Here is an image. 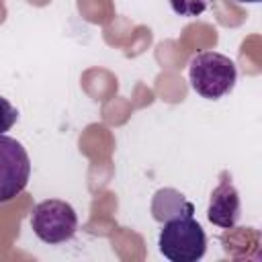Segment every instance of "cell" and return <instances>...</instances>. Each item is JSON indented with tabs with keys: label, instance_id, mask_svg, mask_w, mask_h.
<instances>
[{
	"label": "cell",
	"instance_id": "obj_4",
	"mask_svg": "<svg viewBox=\"0 0 262 262\" xmlns=\"http://www.w3.org/2000/svg\"><path fill=\"white\" fill-rule=\"evenodd\" d=\"M31 176V160L27 149L14 137L0 133V203L18 196Z\"/></svg>",
	"mask_w": 262,
	"mask_h": 262
},
{
	"label": "cell",
	"instance_id": "obj_5",
	"mask_svg": "<svg viewBox=\"0 0 262 262\" xmlns=\"http://www.w3.org/2000/svg\"><path fill=\"white\" fill-rule=\"evenodd\" d=\"M242 213V203H239V192L233 186L231 178L227 174L221 176L219 184L213 188L209 207H207V219L223 229H231Z\"/></svg>",
	"mask_w": 262,
	"mask_h": 262
},
{
	"label": "cell",
	"instance_id": "obj_9",
	"mask_svg": "<svg viewBox=\"0 0 262 262\" xmlns=\"http://www.w3.org/2000/svg\"><path fill=\"white\" fill-rule=\"evenodd\" d=\"M237 2H252V4H256V2H260V0H237Z\"/></svg>",
	"mask_w": 262,
	"mask_h": 262
},
{
	"label": "cell",
	"instance_id": "obj_6",
	"mask_svg": "<svg viewBox=\"0 0 262 262\" xmlns=\"http://www.w3.org/2000/svg\"><path fill=\"white\" fill-rule=\"evenodd\" d=\"M194 215V205L184 199L176 188H160L151 199V217L160 223H166L176 217Z\"/></svg>",
	"mask_w": 262,
	"mask_h": 262
},
{
	"label": "cell",
	"instance_id": "obj_1",
	"mask_svg": "<svg viewBox=\"0 0 262 262\" xmlns=\"http://www.w3.org/2000/svg\"><path fill=\"white\" fill-rule=\"evenodd\" d=\"M188 80L199 96L207 100H219L221 96L233 90L237 80V68L233 59H229L223 53L203 51L190 59Z\"/></svg>",
	"mask_w": 262,
	"mask_h": 262
},
{
	"label": "cell",
	"instance_id": "obj_8",
	"mask_svg": "<svg viewBox=\"0 0 262 262\" xmlns=\"http://www.w3.org/2000/svg\"><path fill=\"white\" fill-rule=\"evenodd\" d=\"M16 121H18V111H16V106H12L8 98L0 96V133L10 131Z\"/></svg>",
	"mask_w": 262,
	"mask_h": 262
},
{
	"label": "cell",
	"instance_id": "obj_2",
	"mask_svg": "<svg viewBox=\"0 0 262 262\" xmlns=\"http://www.w3.org/2000/svg\"><path fill=\"white\" fill-rule=\"evenodd\" d=\"M158 248L170 262H196L207 252V235L192 215H184L164 223Z\"/></svg>",
	"mask_w": 262,
	"mask_h": 262
},
{
	"label": "cell",
	"instance_id": "obj_3",
	"mask_svg": "<svg viewBox=\"0 0 262 262\" xmlns=\"http://www.w3.org/2000/svg\"><path fill=\"white\" fill-rule=\"evenodd\" d=\"M31 229L45 244H63L74 237L78 229V215L70 203L61 199H47L35 205Z\"/></svg>",
	"mask_w": 262,
	"mask_h": 262
},
{
	"label": "cell",
	"instance_id": "obj_7",
	"mask_svg": "<svg viewBox=\"0 0 262 262\" xmlns=\"http://www.w3.org/2000/svg\"><path fill=\"white\" fill-rule=\"evenodd\" d=\"M170 6L176 14L192 18V16H201L211 6V0H170Z\"/></svg>",
	"mask_w": 262,
	"mask_h": 262
}]
</instances>
